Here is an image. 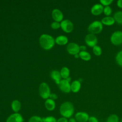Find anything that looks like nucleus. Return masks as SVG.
Returning <instances> with one entry per match:
<instances>
[{
    "mask_svg": "<svg viewBox=\"0 0 122 122\" xmlns=\"http://www.w3.org/2000/svg\"><path fill=\"white\" fill-rule=\"evenodd\" d=\"M92 51L96 56H100L102 53V48L98 45H96L92 48Z\"/></svg>",
    "mask_w": 122,
    "mask_h": 122,
    "instance_id": "24",
    "label": "nucleus"
},
{
    "mask_svg": "<svg viewBox=\"0 0 122 122\" xmlns=\"http://www.w3.org/2000/svg\"><path fill=\"white\" fill-rule=\"evenodd\" d=\"M103 9L104 7L101 4L97 3L92 6L91 9V12L92 15L98 16L103 12Z\"/></svg>",
    "mask_w": 122,
    "mask_h": 122,
    "instance_id": "11",
    "label": "nucleus"
},
{
    "mask_svg": "<svg viewBox=\"0 0 122 122\" xmlns=\"http://www.w3.org/2000/svg\"><path fill=\"white\" fill-rule=\"evenodd\" d=\"M68 122H77L76 120H75V119L73 118H71L69 120H68Z\"/></svg>",
    "mask_w": 122,
    "mask_h": 122,
    "instance_id": "36",
    "label": "nucleus"
},
{
    "mask_svg": "<svg viewBox=\"0 0 122 122\" xmlns=\"http://www.w3.org/2000/svg\"><path fill=\"white\" fill-rule=\"evenodd\" d=\"M74 57L75 58H78L80 57V56H79V54H75L74 55Z\"/></svg>",
    "mask_w": 122,
    "mask_h": 122,
    "instance_id": "37",
    "label": "nucleus"
},
{
    "mask_svg": "<svg viewBox=\"0 0 122 122\" xmlns=\"http://www.w3.org/2000/svg\"><path fill=\"white\" fill-rule=\"evenodd\" d=\"M60 89L65 93H69L71 91V84L70 82L66 79L61 80L58 84Z\"/></svg>",
    "mask_w": 122,
    "mask_h": 122,
    "instance_id": "9",
    "label": "nucleus"
},
{
    "mask_svg": "<svg viewBox=\"0 0 122 122\" xmlns=\"http://www.w3.org/2000/svg\"><path fill=\"white\" fill-rule=\"evenodd\" d=\"M101 21L103 25L106 26H112L115 22L114 18L111 16H106L103 18Z\"/></svg>",
    "mask_w": 122,
    "mask_h": 122,
    "instance_id": "14",
    "label": "nucleus"
},
{
    "mask_svg": "<svg viewBox=\"0 0 122 122\" xmlns=\"http://www.w3.org/2000/svg\"><path fill=\"white\" fill-rule=\"evenodd\" d=\"M121 122H122V119H121Z\"/></svg>",
    "mask_w": 122,
    "mask_h": 122,
    "instance_id": "39",
    "label": "nucleus"
},
{
    "mask_svg": "<svg viewBox=\"0 0 122 122\" xmlns=\"http://www.w3.org/2000/svg\"><path fill=\"white\" fill-rule=\"evenodd\" d=\"M51 78L54 81L56 84H59L60 81H61V75L60 72L57 70H54L51 71Z\"/></svg>",
    "mask_w": 122,
    "mask_h": 122,
    "instance_id": "17",
    "label": "nucleus"
},
{
    "mask_svg": "<svg viewBox=\"0 0 122 122\" xmlns=\"http://www.w3.org/2000/svg\"><path fill=\"white\" fill-rule=\"evenodd\" d=\"M113 2L112 0H101L100 1V4H101L103 6H109Z\"/></svg>",
    "mask_w": 122,
    "mask_h": 122,
    "instance_id": "29",
    "label": "nucleus"
},
{
    "mask_svg": "<svg viewBox=\"0 0 122 122\" xmlns=\"http://www.w3.org/2000/svg\"><path fill=\"white\" fill-rule=\"evenodd\" d=\"M39 92L41 97L44 99H48L51 94L50 87L45 82H42L40 84Z\"/></svg>",
    "mask_w": 122,
    "mask_h": 122,
    "instance_id": "4",
    "label": "nucleus"
},
{
    "mask_svg": "<svg viewBox=\"0 0 122 122\" xmlns=\"http://www.w3.org/2000/svg\"><path fill=\"white\" fill-rule=\"evenodd\" d=\"M66 80H67L69 82H70V81H71V78L70 77H69L68 78H67L66 79Z\"/></svg>",
    "mask_w": 122,
    "mask_h": 122,
    "instance_id": "38",
    "label": "nucleus"
},
{
    "mask_svg": "<svg viewBox=\"0 0 122 122\" xmlns=\"http://www.w3.org/2000/svg\"><path fill=\"white\" fill-rule=\"evenodd\" d=\"M81 87V84L80 81L78 80H75L71 84V90L73 92L76 93L80 91Z\"/></svg>",
    "mask_w": 122,
    "mask_h": 122,
    "instance_id": "16",
    "label": "nucleus"
},
{
    "mask_svg": "<svg viewBox=\"0 0 122 122\" xmlns=\"http://www.w3.org/2000/svg\"><path fill=\"white\" fill-rule=\"evenodd\" d=\"M61 27L64 32L70 33L71 32L73 29V24L71 20L66 19L61 21Z\"/></svg>",
    "mask_w": 122,
    "mask_h": 122,
    "instance_id": "7",
    "label": "nucleus"
},
{
    "mask_svg": "<svg viewBox=\"0 0 122 122\" xmlns=\"http://www.w3.org/2000/svg\"><path fill=\"white\" fill-rule=\"evenodd\" d=\"M106 122H119L118 116L116 114H112L108 117Z\"/></svg>",
    "mask_w": 122,
    "mask_h": 122,
    "instance_id": "25",
    "label": "nucleus"
},
{
    "mask_svg": "<svg viewBox=\"0 0 122 122\" xmlns=\"http://www.w3.org/2000/svg\"><path fill=\"white\" fill-rule=\"evenodd\" d=\"M49 97L50 99L53 100H56L58 98V96L55 93H51Z\"/></svg>",
    "mask_w": 122,
    "mask_h": 122,
    "instance_id": "33",
    "label": "nucleus"
},
{
    "mask_svg": "<svg viewBox=\"0 0 122 122\" xmlns=\"http://www.w3.org/2000/svg\"><path fill=\"white\" fill-rule=\"evenodd\" d=\"M45 106L47 110L50 111H51L54 110L56 104L54 100L50 98H48L46 99L45 102Z\"/></svg>",
    "mask_w": 122,
    "mask_h": 122,
    "instance_id": "15",
    "label": "nucleus"
},
{
    "mask_svg": "<svg viewBox=\"0 0 122 122\" xmlns=\"http://www.w3.org/2000/svg\"><path fill=\"white\" fill-rule=\"evenodd\" d=\"M66 49L67 51L69 54L73 55L79 54L80 52V46L74 42H71L69 43L67 46Z\"/></svg>",
    "mask_w": 122,
    "mask_h": 122,
    "instance_id": "8",
    "label": "nucleus"
},
{
    "mask_svg": "<svg viewBox=\"0 0 122 122\" xmlns=\"http://www.w3.org/2000/svg\"><path fill=\"white\" fill-rule=\"evenodd\" d=\"M60 74H61V77L63 79H66L67 78L69 77L70 70L67 67H64L61 69V71H60Z\"/></svg>",
    "mask_w": 122,
    "mask_h": 122,
    "instance_id": "22",
    "label": "nucleus"
},
{
    "mask_svg": "<svg viewBox=\"0 0 122 122\" xmlns=\"http://www.w3.org/2000/svg\"><path fill=\"white\" fill-rule=\"evenodd\" d=\"M87 49V47L86 46L84 45H81L80 46V51H86Z\"/></svg>",
    "mask_w": 122,
    "mask_h": 122,
    "instance_id": "35",
    "label": "nucleus"
},
{
    "mask_svg": "<svg viewBox=\"0 0 122 122\" xmlns=\"http://www.w3.org/2000/svg\"><path fill=\"white\" fill-rule=\"evenodd\" d=\"M88 122H99V121L96 117L94 116H91L89 118Z\"/></svg>",
    "mask_w": 122,
    "mask_h": 122,
    "instance_id": "31",
    "label": "nucleus"
},
{
    "mask_svg": "<svg viewBox=\"0 0 122 122\" xmlns=\"http://www.w3.org/2000/svg\"><path fill=\"white\" fill-rule=\"evenodd\" d=\"M80 57L85 61H88L91 59V55L90 53L86 51H82L79 52Z\"/></svg>",
    "mask_w": 122,
    "mask_h": 122,
    "instance_id": "21",
    "label": "nucleus"
},
{
    "mask_svg": "<svg viewBox=\"0 0 122 122\" xmlns=\"http://www.w3.org/2000/svg\"><path fill=\"white\" fill-rule=\"evenodd\" d=\"M43 122H57L56 119L53 116H47L42 118Z\"/></svg>",
    "mask_w": 122,
    "mask_h": 122,
    "instance_id": "28",
    "label": "nucleus"
},
{
    "mask_svg": "<svg viewBox=\"0 0 122 122\" xmlns=\"http://www.w3.org/2000/svg\"><path fill=\"white\" fill-rule=\"evenodd\" d=\"M28 122H43V120L42 118L39 116H33L29 119Z\"/></svg>",
    "mask_w": 122,
    "mask_h": 122,
    "instance_id": "26",
    "label": "nucleus"
},
{
    "mask_svg": "<svg viewBox=\"0 0 122 122\" xmlns=\"http://www.w3.org/2000/svg\"><path fill=\"white\" fill-rule=\"evenodd\" d=\"M51 27L53 29H59L60 27H61V24H60L58 22H53L51 24Z\"/></svg>",
    "mask_w": 122,
    "mask_h": 122,
    "instance_id": "30",
    "label": "nucleus"
},
{
    "mask_svg": "<svg viewBox=\"0 0 122 122\" xmlns=\"http://www.w3.org/2000/svg\"><path fill=\"white\" fill-rule=\"evenodd\" d=\"M74 111L72 103L70 102H66L62 103L60 108V114L66 118H70L73 115Z\"/></svg>",
    "mask_w": 122,
    "mask_h": 122,
    "instance_id": "2",
    "label": "nucleus"
},
{
    "mask_svg": "<svg viewBox=\"0 0 122 122\" xmlns=\"http://www.w3.org/2000/svg\"><path fill=\"white\" fill-rule=\"evenodd\" d=\"M11 107L12 111L16 113L20 110L21 108V103L18 100H15L11 102Z\"/></svg>",
    "mask_w": 122,
    "mask_h": 122,
    "instance_id": "19",
    "label": "nucleus"
},
{
    "mask_svg": "<svg viewBox=\"0 0 122 122\" xmlns=\"http://www.w3.org/2000/svg\"><path fill=\"white\" fill-rule=\"evenodd\" d=\"M68 41V39L67 37L64 35H60L58 36L55 40V42L58 45H63L67 44Z\"/></svg>",
    "mask_w": 122,
    "mask_h": 122,
    "instance_id": "18",
    "label": "nucleus"
},
{
    "mask_svg": "<svg viewBox=\"0 0 122 122\" xmlns=\"http://www.w3.org/2000/svg\"><path fill=\"white\" fill-rule=\"evenodd\" d=\"M103 12L104 14V15H106V16H110V15L111 14L112 12V10L109 6H105L104 7Z\"/></svg>",
    "mask_w": 122,
    "mask_h": 122,
    "instance_id": "27",
    "label": "nucleus"
},
{
    "mask_svg": "<svg viewBox=\"0 0 122 122\" xmlns=\"http://www.w3.org/2000/svg\"><path fill=\"white\" fill-rule=\"evenodd\" d=\"M117 6L120 8L122 9V0H119L117 1Z\"/></svg>",
    "mask_w": 122,
    "mask_h": 122,
    "instance_id": "34",
    "label": "nucleus"
},
{
    "mask_svg": "<svg viewBox=\"0 0 122 122\" xmlns=\"http://www.w3.org/2000/svg\"><path fill=\"white\" fill-rule=\"evenodd\" d=\"M113 18L115 22L119 24H122V11H117L113 15Z\"/></svg>",
    "mask_w": 122,
    "mask_h": 122,
    "instance_id": "20",
    "label": "nucleus"
},
{
    "mask_svg": "<svg viewBox=\"0 0 122 122\" xmlns=\"http://www.w3.org/2000/svg\"><path fill=\"white\" fill-rule=\"evenodd\" d=\"M39 42L43 49L46 50H49L53 47L55 43V40L51 36L47 34H43L40 36Z\"/></svg>",
    "mask_w": 122,
    "mask_h": 122,
    "instance_id": "1",
    "label": "nucleus"
},
{
    "mask_svg": "<svg viewBox=\"0 0 122 122\" xmlns=\"http://www.w3.org/2000/svg\"><path fill=\"white\" fill-rule=\"evenodd\" d=\"M89 117L88 113L83 112H79L75 115V119L78 122H87Z\"/></svg>",
    "mask_w": 122,
    "mask_h": 122,
    "instance_id": "12",
    "label": "nucleus"
},
{
    "mask_svg": "<svg viewBox=\"0 0 122 122\" xmlns=\"http://www.w3.org/2000/svg\"><path fill=\"white\" fill-rule=\"evenodd\" d=\"M103 29V24L101 21L95 20L92 22L88 26V30L90 33L97 34L100 33Z\"/></svg>",
    "mask_w": 122,
    "mask_h": 122,
    "instance_id": "3",
    "label": "nucleus"
},
{
    "mask_svg": "<svg viewBox=\"0 0 122 122\" xmlns=\"http://www.w3.org/2000/svg\"><path fill=\"white\" fill-rule=\"evenodd\" d=\"M57 122H68V120L65 117H61L57 120Z\"/></svg>",
    "mask_w": 122,
    "mask_h": 122,
    "instance_id": "32",
    "label": "nucleus"
},
{
    "mask_svg": "<svg viewBox=\"0 0 122 122\" xmlns=\"http://www.w3.org/2000/svg\"><path fill=\"white\" fill-rule=\"evenodd\" d=\"M111 43L114 45L118 46L122 44V31L117 30L112 33L110 37Z\"/></svg>",
    "mask_w": 122,
    "mask_h": 122,
    "instance_id": "5",
    "label": "nucleus"
},
{
    "mask_svg": "<svg viewBox=\"0 0 122 122\" xmlns=\"http://www.w3.org/2000/svg\"><path fill=\"white\" fill-rule=\"evenodd\" d=\"M6 122H23V118L20 114L15 112L7 118Z\"/></svg>",
    "mask_w": 122,
    "mask_h": 122,
    "instance_id": "10",
    "label": "nucleus"
},
{
    "mask_svg": "<svg viewBox=\"0 0 122 122\" xmlns=\"http://www.w3.org/2000/svg\"><path fill=\"white\" fill-rule=\"evenodd\" d=\"M52 17L53 20L56 22H60L61 21L63 18V15L61 11L57 9H54L52 11Z\"/></svg>",
    "mask_w": 122,
    "mask_h": 122,
    "instance_id": "13",
    "label": "nucleus"
},
{
    "mask_svg": "<svg viewBox=\"0 0 122 122\" xmlns=\"http://www.w3.org/2000/svg\"><path fill=\"white\" fill-rule=\"evenodd\" d=\"M85 41L87 45L90 47L93 48L95 46L97 45L98 39L95 35L89 33L85 36Z\"/></svg>",
    "mask_w": 122,
    "mask_h": 122,
    "instance_id": "6",
    "label": "nucleus"
},
{
    "mask_svg": "<svg viewBox=\"0 0 122 122\" xmlns=\"http://www.w3.org/2000/svg\"><path fill=\"white\" fill-rule=\"evenodd\" d=\"M115 60L117 63L122 67V50L119 51L115 57Z\"/></svg>",
    "mask_w": 122,
    "mask_h": 122,
    "instance_id": "23",
    "label": "nucleus"
}]
</instances>
